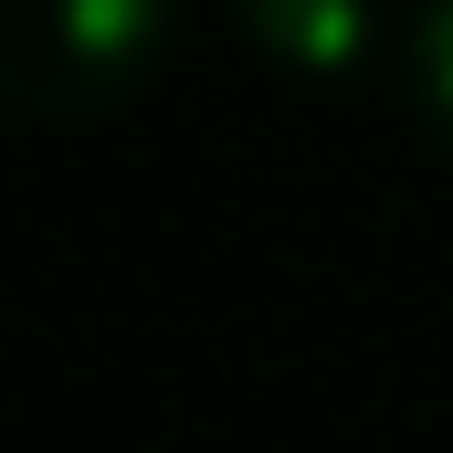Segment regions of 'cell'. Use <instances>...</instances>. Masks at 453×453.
<instances>
[{
  "instance_id": "6da1fadb",
  "label": "cell",
  "mask_w": 453,
  "mask_h": 453,
  "mask_svg": "<svg viewBox=\"0 0 453 453\" xmlns=\"http://www.w3.org/2000/svg\"><path fill=\"white\" fill-rule=\"evenodd\" d=\"M169 21L180 0H0V106L96 127L158 74Z\"/></svg>"
},
{
  "instance_id": "3957f363",
  "label": "cell",
  "mask_w": 453,
  "mask_h": 453,
  "mask_svg": "<svg viewBox=\"0 0 453 453\" xmlns=\"http://www.w3.org/2000/svg\"><path fill=\"white\" fill-rule=\"evenodd\" d=\"M411 106L433 127V148L453 158V0H433V11L411 21Z\"/></svg>"
},
{
  "instance_id": "7a4b0ae2",
  "label": "cell",
  "mask_w": 453,
  "mask_h": 453,
  "mask_svg": "<svg viewBox=\"0 0 453 453\" xmlns=\"http://www.w3.org/2000/svg\"><path fill=\"white\" fill-rule=\"evenodd\" d=\"M253 64L296 85H358L390 53V0H222Z\"/></svg>"
}]
</instances>
